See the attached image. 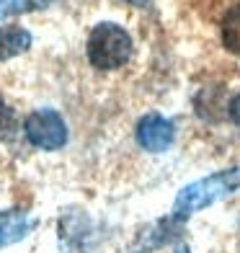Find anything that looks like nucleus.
<instances>
[{
	"label": "nucleus",
	"mask_w": 240,
	"mask_h": 253,
	"mask_svg": "<svg viewBox=\"0 0 240 253\" xmlns=\"http://www.w3.org/2000/svg\"><path fill=\"white\" fill-rule=\"evenodd\" d=\"M124 3H129V5H137V8H145L150 0H124Z\"/></svg>",
	"instance_id": "obj_13"
},
{
	"label": "nucleus",
	"mask_w": 240,
	"mask_h": 253,
	"mask_svg": "<svg viewBox=\"0 0 240 253\" xmlns=\"http://www.w3.org/2000/svg\"><path fill=\"white\" fill-rule=\"evenodd\" d=\"M137 145L147 153H165L176 140V126L168 117L163 114H145V117L137 122Z\"/></svg>",
	"instance_id": "obj_5"
},
{
	"label": "nucleus",
	"mask_w": 240,
	"mask_h": 253,
	"mask_svg": "<svg viewBox=\"0 0 240 253\" xmlns=\"http://www.w3.org/2000/svg\"><path fill=\"white\" fill-rule=\"evenodd\" d=\"M52 0H0V18L18 16V13H34V10L47 8Z\"/></svg>",
	"instance_id": "obj_10"
},
{
	"label": "nucleus",
	"mask_w": 240,
	"mask_h": 253,
	"mask_svg": "<svg viewBox=\"0 0 240 253\" xmlns=\"http://www.w3.org/2000/svg\"><path fill=\"white\" fill-rule=\"evenodd\" d=\"M85 54L96 70H119L132 57V37L119 24H98L88 37Z\"/></svg>",
	"instance_id": "obj_2"
},
{
	"label": "nucleus",
	"mask_w": 240,
	"mask_h": 253,
	"mask_svg": "<svg viewBox=\"0 0 240 253\" xmlns=\"http://www.w3.org/2000/svg\"><path fill=\"white\" fill-rule=\"evenodd\" d=\"M227 114H230V122L240 129V93L230 98V103H227Z\"/></svg>",
	"instance_id": "obj_12"
},
{
	"label": "nucleus",
	"mask_w": 240,
	"mask_h": 253,
	"mask_svg": "<svg viewBox=\"0 0 240 253\" xmlns=\"http://www.w3.org/2000/svg\"><path fill=\"white\" fill-rule=\"evenodd\" d=\"M24 137L37 150H62L67 145V124L52 109H37L24 119Z\"/></svg>",
	"instance_id": "obj_4"
},
{
	"label": "nucleus",
	"mask_w": 240,
	"mask_h": 253,
	"mask_svg": "<svg viewBox=\"0 0 240 253\" xmlns=\"http://www.w3.org/2000/svg\"><path fill=\"white\" fill-rule=\"evenodd\" d=\"M176 235H181V220H176L173 214L165 217V220H158L155 225H150L145 233L134 240V253H147V251H155L160 246L170 243Z\"/></svg>",
	"instance_id": "obj_6"
},
{
	"label": "nucleus",
	"mask_w": 240,
	"mask_h": 253,
	"mask_svg": "<svg viewBox=\"0 0 240 253\" xmlns=\"http://www.w3.org/2000/svg\"><path fill=\"white\" fill-rule=\"evenodd\" d=\"M31 31L24 26H0V62L10 60L21 52H29Z\"/></svg>",
	"instance_id": "obj_8"
},
{
	"label": "nucleus",
	"mask_w": 240,
	"mask_h": 253,
	"mask_svg": "<svg viewBox=\"0 0 240 253\" xmlns=\"http://www.w3.org/2000/svg\"><path fill=\"white\" fill-rule=\"evenodd\" d=\"M220 37H222V47L230 52V54H238L240 57V5H233L222 16Z\"/></svg>",
	"instance_id": "obj_9"
},
{
	"label": "nucleus",
	"mask_w": 240,
	"mask_h": 253,
	"mask_svg": "<svg viewBox=\"0 0 240 253\" xmlns=\"http://www.w3.org/2000/svg\"><path fill=\"white\" fill-rule=\"evenodd\" d=\"M176 253H191V251H189V246H184V243H181V246L176 248Z\"/></svg>",
	"instance_id": "obj_14"
},
{
	"label": "nucleus",
	"mask_w": 240,
	"mask_h": 253,
	"mask_svg": "<svg viewBox=\"0 0 240 253\" xmlns=\"http://www.w3.org/2000/svg\"><path fill=\"white\" fill-rule=\"evenodd\" d=\"M240 189V166L235 168H225V170H217L212 176H204L199 181L189 183L176 194V202H173V214L176 220H189L191 214H197L207 207L217 204L227 199L230 194H235Z\"/></svg>",
	"instance_id": "obj_1"
},
{
	"label": "nucleus",
	"mask_w": 240,
	"mask_h": 253,
	"mask_svg": "<svg viewBox=\"0 0 240 253\" xmlns=\"http://www.w3.org/2000/svg\"><path fill=\"white\" fill-rule=\"evenodd\" d=\"M34 227V220L21 210H3L0 212V248H8L24 240Z\"/></svg>",
	"instance_id": "obj_7"
},
{
	"label": "nucleus",
	"mask_w": 240,
	"mask_h": 253,
	"mask_svg": "<svg viewBox=\"0 0 240 253\" xmlns=\"http://www.w3.org/2000/svg\"><path fill=\"white\" fill-rule=\"evenodd\" d=\"M57 235H60L62 253H88L98 243V225L88 212L73 207V210H65V214H60Z\"/></svg>",
	"instance_id": "obj_3"
},
{
	"label": "nucleus",
	"mask_w": 240,
	"mask_h": 253,
	"mask_svg": "<svg viewBox=\"0 0 240 253\" xmlns=\"http://www.w3.org/2000/svg\"><path fill=\"white\" fill-rule=\"evenodd\" d=\"M18 132V117L13 114V109L0 98V137H10Z\"/></svg>",
	"instance_id": "obj_11"
}]
</instances>
